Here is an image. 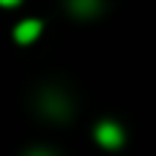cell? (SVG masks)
<instances>
[{"label": "cell", "instance_id": "obj_1", "mask_svg": "<svg viewBox=\"0 0 156 156\" xmlns=\"http://www.w3.org/2000/svg\"><path fill=\"white\" fill-rule=\"evenodd\" d=\"M95 139H98V145L104 147H119L122 145V127L113 122H101L98 130H95Z\"/></svg>", "mask_w": 156, "mask_h": 156}, {"label": "cell", "instance_id": "obj_2", "mask_svg": "<svg viewBox=\"0 0 156 156\" xmlns=\"http://www.w3.org/2000/svg\"><path fill=\"white\" fill-rule=\"evenodd\" d=\"M41 29H44L41 20H23V23H17V29H15V41H20V44H32V41L41 35Z\"/></svg>", "mask_w": 156, "mask_h": 156}, {"label": "cell", "instance_id": "obj_3", "mask_svg": "<svg viewBox=\"0 0 156 156\" xmlns=\"http://www.w3.org/2000/svg\"><path fill=\"white\" fill-rule=\"evenodd\" d=\"M69 6H73V12H75V15L87 17V15H93V12H95L98 0H69Z\"/></svg>", "mask_w": 156, "mask_h": 156}, {"label": "cell", "instance_id": "obj_4", "mask_svg": "<svg viewBox=\"0 0 156 156\" xmlns=\"http://www.w3.org/2000/svg\"><path fill=\"white\" fill-rule=\"evenodd\" d=\"M0 3H3V6H17L20 0H0Z\"/></svg>", "mask_w": 156, "mask_h": 156}, {"label": "cell", "instance_id": "obj_5", "mask_svg": "<svg viewBox=\"0 0 156 156\" xmlns=\"http://www.w3.org/2000/svg\"><path fill=\"white\" fill-rule=\"evenodd\" d=\"M29 156H52V153H44V151H35V153H29Z\"/></svg>", "mask_w": 156, "mask_h": 156}]
</instances>
